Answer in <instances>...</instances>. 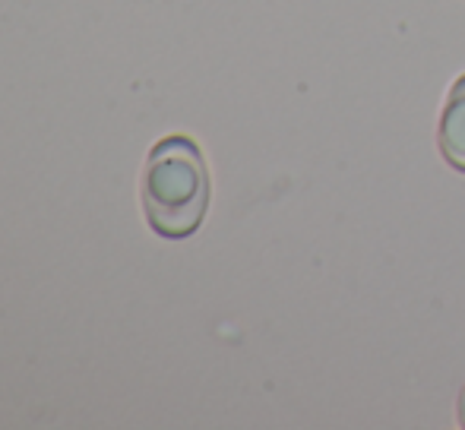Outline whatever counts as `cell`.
Instances as JSON below:
<instances>
[{
  "label": "cell",
  "mask_w": 465,
  "mask_h": 430,
  "mask_svg": "<svg viewBox=\"0 0 465 430\" xmlns=\"http://www.w3.org/2000/svg\"><path fill=\"white\" fill-rule=\"evenodd\" d=\"M143 210L159 238L181 240L203 225L209 210V171L190 136H165L143 171Z\"/></svg>",
  "instance_id": "cell-1"
},
{
  "label": "cell",
  "mask_w": 465,
  "mask_h": 430,
  "mask_svg": "<svg viewBox=\"0 0 465 430\" xmlns=\"http://www.w3.org/2000/svg\"><path fill=\"white\" fill-rule=\"evenodd\" d=\"M437 142H440L443 159L465 174V73L450 86L440 127H437Z\"/></svg>",
  "instance_id": "cell-2"
},
{
  "label": "cell",
  "mask_w": 465,
  "mask_h": 430,
  "mask_svg": "<svg viewBox=\"0 0 465 430\" xmlns=\"http://www.w3.org/2000/svg\"><path fill=\"white\" fill-rule=\"evenodd\" d=\"M460 425L465 427V389H462V396H460Z\"/></svg>",
  "instance_id": "cell-3"
}]
</instances>
